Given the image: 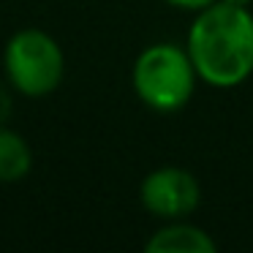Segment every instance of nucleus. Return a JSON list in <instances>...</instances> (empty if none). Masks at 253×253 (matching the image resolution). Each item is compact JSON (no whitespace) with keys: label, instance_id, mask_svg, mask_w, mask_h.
<instances>
[{"label":"nucleus","instance_id":"obj_1","mask_svg":"<svg viewBox=\"0 0 253 253\" xmlns=\"http://www.w3.org/2000/svg\"><path fill=\"white\" fill-rule=\"evenodd\" d=\"M188 55L207 84H242L253 74V14L248 6L215 0L202 8L188 30Z\"/></svg>","mask_w":253,"mask_h":253},{"label":"nucleus","instance_id":"obj_2","mask_svg":"<svg viewBox=\"0 0 253 253\" xmlns=\"http://www.w3.org/2000/svg\"><path fill=\"white\" fill-rule=\"evenodd\" d=\"M196 68L174 44H153L133 63V90L155 112H177L191 101L196 87Z\"/></svg>","mask_w":253,"mask_h":253},{"label":"nucleus","instance_id":"obj_3","mask_svg":"<svg viewBox=\"0 0 253 253\" xmlns=\"http://www.w3.org/2000/svg\"><path fill=\"white\" fill-rule=\"evenodd\" d=\"M8 82L22 95H49L63 79V49L44 30H19L3 55Z\"/></svg>","mask_w":253,"mask_h":253},{"label":"nucleus","instance_id":"obj_4","mask_svg":"<svg viewBox=\"0 0 253 253\" xmlns=\"http://www.w3.org/2000/svg\"><path fill=\"white\" fill-rule=\"evenodd\" d=\"M142 204L153 215L166 220H180L191 215L199 204V182L191 171L180 166H161L142 180Z\"/></svg>","mask_w":253,"mask_h":253},{"label":"nucleus","instance_id":"obj_5","mask_svg":"<svg viewBox=\"0 0 253 253\" xmlns=\"http://www.w3.org/2000/svg\"><path fill=\"white\" fill-rule=\"evenodd\" d=\"M147 251L150 253H212L215 242L199 226L171 223L155 231L153 240L147 242Z\"/></svg>","mask_w":253,"mask_h":253},{"label":"nucleus","instance_id":"obj_6","mask_svg":"<svg viewBox=\"0 0 253 253\" xmlns=\"http://www.w3.org/2000/svg\"><path fill=\"white\" fill-rule=\"evenodd\" d=\"M33 166V153L19 133L0 128V182H17Z\"/></svg>","mask_w":253,"mask_h":253},{"label":"nucleus","instance_id":"obj_7","mask_svg":"<svg viewBox=\"0 0 253 253\" xmlns=\"http://www.w3.org/2000/svg\"><path fill=\"white\" fill-rule=\"evenodd\" d=\"M166 3L174 8H185V11H202V8L212 6L215 0H166Z\"/></svg>","mask_w":253,"mask_h":253},{"label":"nucleus","instance_id":"obj_8","mask_svg":"<svg viewBox=\"0 0 253 253\" xmlns=\"http://www.w3.org/2000/svg\"><path fill=\"white\" fill-rule=\"evenodd\" d=\"M226 3H234V6H248L251 0H226Z\"/></svg>","mask_w":253,"mask_h":253}]
</instances>
